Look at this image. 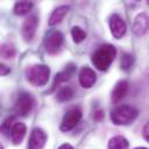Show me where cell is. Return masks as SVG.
<instances>
[{"instance_id": "1", "label": "cell", "mask_w": 149, "mask_h": 149, "mask_svg": "<svg viewBox=\"0 0 149 149\" xmlns=\"http://www.w3.org/2000/svg\"><path fill=\"white\" fill-rule=\"evenodd\" d=\"M116 56V49L112 44L100 45L92 55V63L100 71H106Z\"/></svg>"}, {"instance_id": "2", "label": "cell", "mask_w": 149, "mask_h": 149, "mask_svg": "<svg viewBox=\"0 0 149 149\" xmlns=\"http://www.w3.org/2000/svg\"><path fill=\"white\" fill-rule=\"evenodd\" d=\"M139 115V111L130 105H120L112 109L111 120L116 126H125L132 123Z\"/></svg>"}, {"instance_id": "3", "label": "cell", "mask_w": 149, "mask_h": 149, "mask_svg": "<svg viewBox=\"0 0 149 149\" xmlns=\"http://www.w3.org/2000/svg\"><path fill=\"white\" fill-rule=\"evenodd\" d=\"M26 79L33 86H43L48 83L50 76V69L43 64L30 65L24 71Z\"/></svg>"}, {"instance_id": "4", "label": "cell", "mask_w": 149, "mask_h": 149, "mask_svg": "<svg viewBox=\"0 0 149 149\" xmlns=\"http://www.w3.org/2000/svg\"><path fill=\"white\" fill-rule=\"evenodd\" d=\"M81 115H83V113H81V109L79 107L70 108L65 113V115L63 116V120H62L59 129L62 132H64V133L65 132H70L71 129H73L78 125V122L81 119Z\"/></svg>"}, {"instance_id": "5", "label": "cell", "mask_w": 149, "mask_h": 149, "mask_svg": "<svg viewBox=\"0 0 149 149\" xmlns=\"http://www.w3.org/2000/svg\"><path fill=\"white\" fill-rule=\"evenodd\" d=\"M63 42H64V37H63V34L61 31H58V30L51 31L45 37V41H44L45 51L50 55H56L57 52L61 51Z\"/></svg>"}, {"instance_id": "6", "label": "cell", "mask_w": 149, "mask_h": 149, "mask_svg": "<svg viewBox=\"0 0 149 149\" xmlns=\"http://www.w3.org/2000/svg\"><path fill=\"white\" fill-rule=\"evenodd\" d=\"M35 100L30 93L22 92L20 93L16 104H15V111L20 116H27L30 114L33 107H34Z\"/></svg>"}, {"instance_id": "7", "label": "cell", "mask_w": 149, "mask_h": 149, "mask_svg": "<svg viewBox=\"0 0 149 149\" xmlns=\"http://www.w3.org/2000/svg\"><path fill=\"white\" fill-rule=\"evenodd\" d=\"M109 28L113 37L115 38H121L127 30V24L125 20L119 15V14H113L109 17Z\"/></svg>"}, {"instance_id": "8", "label": "cell", "mask_w": 149, "mask_h": 149, "mask_svg": "<svg viewBox=\"0 0 149 149\" xmlns=\"http://www.w3.org/2000/svg\"><path fill=\"white\" fill-rule=\"evenodd\" d=\"M47 133L42 128H34L29 142H28V149H43L47 142Z\"/></svg>"}, {"instance_id": "9", "label": "cell", "mask_w": 149, "mask_h": 149, "mask_svg": "<svg viewBox=\"0 0 149 149\" xmlns=\"http://www.w3.org/2000/svg\"><path fill=\"white\" fill-rule=\"evenodd\" d=\"M37 24H38V19L36 15H30L29 17H27L24 20L22 28H21V34H22V37L24 38V41L29 42L33 40V37L36 33Z\"/></svg>"}, {"instance_id": "10", "label": "cell", "mask_w": 149, "mask_h": 149, "mask_svg": "<svg viewBox=\"0 0 149 149\" xmlns=\"http://www.w3.org/2000/svg\"><path fill=\"white\" fill-rule=\"evenodd\" d=\"M78 80L79 84L85 87V88H90L92 87L95 81H97V74L94 72V70H92L88 66H84L80 71H79V76H78Z\"/></svg>"}, {"instance_id": "11", "label": "cell", "mask_w": 149, "mask_h": 149, "mask_svg": "<svg viewBox=\"0 0 149 149\" xmlns=\"http://www.w3.org/2000/svg\"><path fill=\"white\" fill-rule=\"evenodd\" d=\"M149 29V16L146 13H140L134 19L133 23V31L137 36L144 35Z\"/></svg>"}, {"instance_id": "12", "label": "cell", "mask_w": 149, "mask_h": 149, "mask_svg": "<svg viewBox=\"0 0 149 149\" xmlns=\"http://www.w3.org/2000/svg\"><path fill=\"white\" fill-rule=\"evenodd\" d=\"M127 92H128V81L125 80V79L123 80H119L115 84V86H114V88L112 91V101L114 104L120 102L125 98Z\"/></svg>"}, {"instance_id": "13", "label": "cell", "mask_w": 149, "mask_h": 149, "mask_svg": "<svg viewBox=\"0 0 149 149\" xmlns=\"http://www.w3.org/2000/svg\"><path fill=\"white\" fill-rule=\"evenodd\" d=\"M26 132H27V127L24 123L15 122L12 130H10V139H12L13 144H15V146L20 144L26 136Z\"/></svg>"}, {"instance_id": "14", "label": "cell", "mask_w": 149, "mask_h": 149, "mask_svg": "<svg viewBox=\"0 0 149 149\" xmlns=\"http://www.w3.org/2000/svg\"><path fill=\"white\" fill-rule=\"evenodd\" d=\"M74 71H76V66H74L73 64H69L64 71H61V72H58V73L55 76V78H54V83H52V87H51V91H54V90H55L57 86H59L62 83H65V81H68V80L70 79L71 74H72Z\"/></svg>"}, {"instance_id": "15", "label": "cell", "mask_w": 149, "mask_h": 149, "mask_svg": "<svg viewBox=\"0 0 149 149\" xmlns=\"http://www.w3.org/2000/svg\"><path fill=\"white\" fill-rule=\"evenodd\" d=\"M68 10H69V6H66V5L57 7L51 13V15L49 17V26H55V24L59 23L63 20V17L65 16V14L68 13Z\"/></svg>"}, {"instance_id": "16", "label": "cell", "mask_w": 149, "mask_h": 149, "mask_svg": "<svg viewBox=\"0 0 149 149\" xmlns=\"http://www.w3.org/2000/svg\"><path fill=\"white\" fill-rule=\"evenodd\" d=\"M128 141L125 136L116 135L108 141V149H128Z\"/></svg>"}, {"instance_id": "17", "label": "cell", "mask_w": 149, "mask_h": 149, "mask_svg": "<svg viewBox=\"0 0 149 149\" xmlns=\"http://www.w3.org/2000/svg\"><path fill=\"white\" fill-rule=\"evenodd\" d=\"M33 2L31 1H17L14 5V13L16 15H26L27 13L30 12V9L33 8Z\"/></svg>"}, {"instance_id": "18", "label": "cell", "mask_w": 149, "mask_h": 149, "mask_svg": "<svg viewBox=\"0 0 149 149\" xmlns=\"http://www.w3.org/2000/svg\"><path fill=\"white\" fill-rule=\"evenodd\" d=\"M73 90L71 86H64L62 87L58 92H57V100L59 102H65V101H69L73 98Z\"/></svg>"}, {"instance_id": "19", "label": "cell", "mask_w": 149, "mask_h": 149, "mask_svg": "<svg viewBox=\"0 0 149 149\" xmlns=\"http://www.w3.org/2000/svg\"><path fill=\"white\" fill-rule=\"evenodd\" d=\"M15 55H16V50H15L13 44H10V43L1 44V56H2V58L10 59V58H14Z\"/></svg>"}, {"instance_id": "20", "label": "cell", "mask_w": 149, "mask_h": 149, "mask_svg": "<svg viewBox=\"0 0 149 149\" xmlns=\"http://www.w3.org/2000/svg\"><path fill=\"white\" fill-rule=\"evenodd\" d=\"M71 36L76 43H80L86 38V33L80 27H73L71 29Z\"/></svg>"}, {"instance_id": "21", "label": "cell", "mask_w": 149, "mask_h": 149, "mask_svg": "<svg viewBox=\"0 0 149 149\" xmlns=\"http://www.w3.org/2000/svg\"><path fill=\"white\" fill-rule=\"evenodd\" d=\"M133 63H134V57L133 55L130 54H122V57H121V62H120V65H121V69L125 70V71H128L132 66H133Z\"/></svg>"}, {"instance_id": "22", "label": "cell", "mask_w": 149, "mask_h": 149, "mask_svg": "<svg viewBox=\"0 0 149 149\" xmlns=\"http://www.w3.org/2000/svg\"><path fill=\"white\" fill-rule=\"evenodd\" d=\"M14 123H15V122H14V116H9V118H7V119L5 120V122L2 123V126H1V130H2V133H3L5 135L10 134V130H12Z\"/></svg>"}, {"instance_id": "23", "label": "cell", "mask_w": 149, "mask_h": 149, "mask_svg": "<svg viewBox=\"0 0 149 149\" xmlns=\"http://www.w3.org/2000/svg\"><path fill=\"white\" fill-rule=\"evenodd\" d=\"M142 135H143V139L149 142V120L146 122L144 127H143V130H142Z\"/></svg>"}, {"instance_id": "24", "label": "cell", "mask_w": 149, "mask_h": 149, "mask_svg": "<svg viewBox=\"0 0 149 149\" xmlns=\"http://www.w3.org/2000/svg\"><path fill=\"white\" fill-rule=\"evenodd\" d=\"M104 116H105V113H104L102 109H97L94 112V115H93L94 120H97V121H101L104 119Z\"/></svg>"}, {"instance_id": "25", "label": "cell", "mask_w": 149, "mask_h": 149, "mask_svg": "<svg viewBox=\"0 0 149 149\" xmlns=\"http://www.w3.org/2000/svg\"><path fill=\"white\" fill-rule=\"evenodd\" d=\"M9 71H10V70H9V68H7L6 65H3V64H1V65H0V72H1V76H6Z\"/></svg>"}, {"instance_id": "26", "label": "cell", "mask_w": 149, "mask_h": 149, "mask_svg": "<svg viewBox=\"0 0 149 149\" xmlns=\"http://www.w3.org/2000/svg\"><path fill=\"white\" fill-rule=\"evenodd\" d=\"M58 149H73V147H72L71 144H69V143H64V144L59 146Z\"/></svg>"}, {"instance_id": "27", "label": "cell", "mask_w": 149, "mask_h": 149, "mask_svg": "<svg viewBox=\"0 0 149 149\" xmlns=\"http://www.w3.org/2000/svg\"><path fill=\"white\" fill-rule=\"evenodd\" d=\"M134 149H148V148H146V147H137V148H134Z\"/></svg>"}, {"instance_id": "28", "label": "cell", "mask_w": 149, "mask_h": 149, "mask_svg": "<svg viewBox=\"0 0 149 149\" xmlns=\"http://www.w3.org/2000/svg\"><path fill=\"white\" fill-rule=\"evenodd\" d=\"M148 5H149V1H148Z\"/></svg>"}]
</instances>
